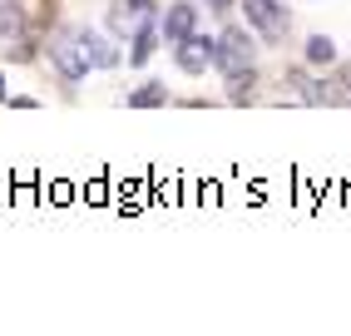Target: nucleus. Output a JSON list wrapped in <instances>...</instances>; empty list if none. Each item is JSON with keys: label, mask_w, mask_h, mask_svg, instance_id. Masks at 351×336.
<instances>
[{"label": "nucleus", "mask_w": 351, "mask_h": 336, "mask_svg": "<svg viewBox=\"0 0 351 336\" xmlns=\"http://www.w3.org/2000/svg\"><path fill=\"white\" fill-rule=\"evenodd\" d=\"M252 35L247 30H223V40L213 45V64L223 69V75H232V69H247L252 64Z\"/></svg>", "instance_id": "f257e3e1"}, {"label": "nucleus", "mask_w": 351, "mask_h": 336, "mask_svg": "<svg viewBox=\"0 0 351 336\" xmlns=\"http://www.w3.org/2000/svg\"><path fill=\"white\" fill-rule=\"evenodd\" d=\"M149 20H154V0H114L109 30H114V35H138Z\"/></svg>", "instance_id": "f03ea898"}, {"label": "nucleus", "mask_w": 351, "mask_h": 336, "mask_svg": "<svg viewBox=\"0 0 351 336\" xmlns=\"http://www.w3.org/2000/svg\"><path fill=\"white\" fill-rule=\"evenodd\" d=\"M243 10H247V20L257 25L263 40H282L287 35V10L277 5V0H243Z\"/></svg>", "instance_id": "7ed1b4c3"}, {"label": "nucleus", "mask_w": 351, "mask_h": 336, "mask_svg": "<svg viewBox=\"0 0 351 336\" xmlns=\"http://www.w3.org/2000/svg\"><path fill=\"white\" fill-rule=\"evenodd\" d=\"M50 60H55V69H60L64 80L89 75V60H84V50H80V40H75V35H60V40L50 45Z\"/></svg>", "instance_id": "20e7f679"}, {"label": "nucleus", "mask_w": 351, "mask_h": 336, "mask_svg": "<svg viewBox=\"0 0 351 336\" xmlns=\"http://www.w3.org/2000/svg\"><path fill=\"white\" fill-rule=\"evenodd\" d=\"M208 64H213V45H208L203 35H183L178 40V69L183 75H203Z\"/></svg>", "instance_id": "39448f33"}, {"label": "nucleus", "mask_w": 351, "mask_h": 336, "mask_svg": "<svg viewBox=\"0 0 351 336\" xmlns=\"http://www.w3.org/2000/svg\"><path fill=\"white\" fill-rule=\"evenodd\" d=\"M198 30V10L193 5H173L169 15H163V40H169V45H178L183 35H193Z\"/></svg>", "instance_id": "423d86ee"}, {"label": "nucleus", "mask_w": 351, "mask_h": 336, "mask_svg": "<svg viewBox=\"0 0 351 336\" xmlns=\"http://www.w3.org/2000/svg\"><path fill=\"white\" fill-rule=\"evenodd\" d=\"M75 40H80V50H84V60H89V64H99V69H114V64H119V55H114V50H109V45H104L99 35L80 30Z\"/></svg>", "instance_id": "0eeeda50"}, {"label": "nucleus", "mask_w": 351, "mask_h": 336, "mask_svg": "<svg viewBox=\"0 0 351 336\" xmlns=\"http://www.w3.org/2000/svg\"><path fill=\"white\" fill-rule=\"evenodd\" d=\"M252 84H257V80H252V64H247V69H232V75H228V99H232V104H247V99H252Z\"/></svg>", "instance_id": "6e6552de"}, {"label": "nucleus", "mask_w": 351, "mask_h": 336, "mask_svg": "<svg viewBox=\"0 0 351 336\" xmlns=\"http://www.w3.org/2000/svg\"><path fill=\"white\" fill-rule=\"evenodd\" d=\"M158 104H169V89L163 84H144V89L129 94V109H158Z\"/></svg>", "instance_id": "1a4fd4ad"}, {"label": "nucleus", "mask_w": 351, "mask_h": 336, "mask_svg": "<svg viewBox=\"0 0 351 336\" xmlns=\"http://www.w3.org/2000/svg\"><path fill=\"white\" fill-rule=\"evenodd\" d=\"M20 30H25L20 5H15V0H0V40H10V35H20Z\"/></svg>", "instance_id": "9d476101"}, {"label": "nucleus", "mask_w": 351, "mask_h": 336, "mask_svg": "<svg viewBox=\"0 0 351 336\" xmlns=\"http://www.w3.org/2000/svg\"><path fill=\"white\" fill-rule=\"evenodd\" d=\"M332 60H337V45L326 35H312L307 40V64H332Z\"/></svg>", "instance_id": "9b49d317"}, {"label": "nucleus", "mask_w": 351, "mask_h": 336, "mask_svg": "<svg viewBox=\"0 0 351 336\" xmlns=\"http://www.w3.org/2000/svg\"><path fill=\"white\" fill-rule=\"evenodd\" d=\"M149 55H154V30L144 25L134 35V50H129V64H149Z\"/></svg>", "instance_id": "f8f14e48"}, {"label": "nucleus", "mask_w": 351, "mask_h": 336, "mask_svg": "<svg viewBox=\"0 0 351 336\" xmlns=\"http://www.w3.org/2000/svg\"><path fill=\"white\" fill-rule=\"evenodd\" d=\"M341 89H346V99H351V60L341 64Z\"/></svg>", "instance_id": "ddd939ff"}, {"label": "nucleus", "mask_w": 351, "mask_h": 336, "mask_svg": "<svg viewBox=\"0 0 351 336\" xmlns=\"http://www.w3.org/2000/svg\"><path fill=\"white\" fill-rule=\"evenodd\" d=\"M228 5H232V0H208V10H218V15H223Z\"/></svg>", "instance_id": "4468645a"}, {"label": "nucleus", "mask_w": 351, "mask_h": 336, "mask_svg": "<svg viewBox=\"0 0 351 336\" xmlns=\"http://www.w3.org/2000/svg\"><path fill=\"white\" fill-rule=\"evenodd\" d=\"M0 99H5V80H0Z\"/></svg>", "instance_id": "2eb2a0df"}]
</instances>
